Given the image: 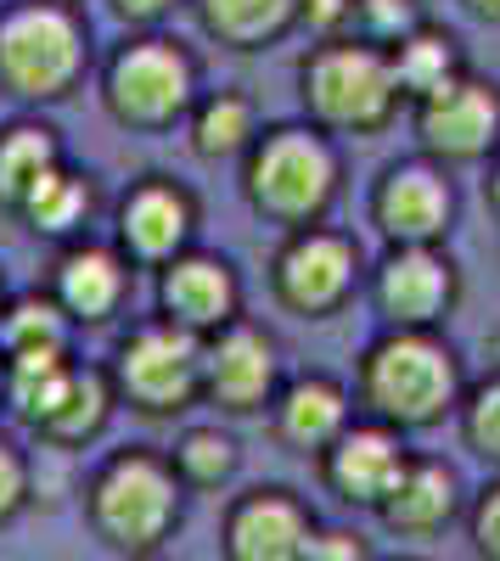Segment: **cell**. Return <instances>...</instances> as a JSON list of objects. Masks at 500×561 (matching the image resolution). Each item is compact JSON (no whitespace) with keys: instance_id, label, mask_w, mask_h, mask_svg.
<instances>
[{"instance_id":"cell-1","label":"cell","mask_w":500,"mask_h":561,"mask_svg":"<svg viewBox=\"0 0 500 561\" xmlns=\"http://www.w3.org/2000/svg\"><path fill=\"white\" fill-rule=\"evenodd\" d=\"M456 393L450 354L422 337H394L372 354V399L399 421H428Z\"/></svg>"},{"instance_id":"cell-2","label":"cell","mask_w":500,"mask_h":561,"mask_svg":"<svg viewBox=\"0 0 500 561\" xmlns=\"http://www.w3.org/2000/svg\"><path fill=\"white\" fill-rule=\"evenodd\" d=\"M174 517V489L163 478V466L129 455L96 483V523L118 545H152Z\"/></svg>"},{"instance_id":"cell-3","label":"cell","mask_w":500,"mask_h":561,"mask_svg":"<svg viewBox=\"0 0 500 561\" xmlns=\"http://www.w3.org/2000/svg\"><path fill=\"white\" fill-rule=\"evenodd\" d=\"M79 62V34L63 12L52 7H34V12H18L0 23V68H7L12 84L34 90V96H45V90H57Z\"/></svg>"},{"instance_id":"cell-4","label":"cell","mask_w":500,"mask_h":561,"mask_svg":"<svg viewBox=\"0 0 500 561\" xmlns=\"http://www.w3.org/2000/svg\"><path fill=\"white\" fill-rule=\"evenodd\" d=\"M309 96L338 124H377L394 102V68L377 51H327L309 68Z\"/></svg>"},{"instance_id":"cell-5","label":"cell","mask_w":500,"mask_h":561,"mask_svg":"<svg viewBox=\"0 0 500 561\" xmlns=\"http://www.w3.org/2000/svg\"><path fill=\"white\" fill-rule=\"evenodd\" d=\"M253 192L276 214H309L332 192V158L309 135H276L253 163Z\"/></svg>"},{"instance_id":"cell-6","label":"cell","mask_w":500,"mask_h":561,"mask_svg":"<svg viewBox=\"0 0 500 561\" xmlns=\"http://www.w3.org/2000/svg\"><path fill=\"white\" fill-rule=\"evenodd\" d=\"M500 124V107L484 84H467V79H450L444 90H433L428 107H422V135L428 147L450 152V158H473L489 147V135Z\"/></svg>"},{"instance_id":"cell-7","label":"cell","mask_w":500,"mask_h":561,"mask_svg":"<svg viewBox=\"0 0 500 561\" xmlns=\"http://www.w3.org/2000/svg\"><path fill=\"white\" fill-rule=\"evenodd\" d=\"M192 377H197V348L186 332H141L124 348V388L152 410L186 399Z\"/></svg>"},{"instance_id":"cell-8","label":"cell","mask_w":500,"mask_h":561,"mask_svg":"<svg viewBox=\"0 0 500 561\" xmlns=\"http://www.w3.org/2000/svg\"><path fill=\"white\" fill-rule=\"evenodd\" d=\"M113 102L129 118H169L186 102V62L163 45H135L113 68Z\"/></svg>"},{"instance_id":"cell-9","label":"cell","mask_w":500,"mask_h":561,"mask_svg":"<svg viewBox=\"0 0 500 561\" xmlns=\"http://www.w3.org/2000/svg\"><path fill=\"white\" fill-rule=\"evenodd\" d=\"M304 550H309V523L293 500L259 494L237 511L231 561H304Z\"/></svg>"},{"instance_id":"cell-10","label":"cell","mask_w":500,"mask_h":561,"mask_svg":"<svg viewBox=\"0 0 500 561\" xmlns=\"http://www.w3.org/2000/svg\"><path fill=\"white\" fill-rule=\"evenodd\" d=\"M405 472H411V466H405V455H399V444L388 433H354L332 455L338 489L349 500H360V505H388V494L399 489Z\"/></svg>"},{"instance_id":"cell-11","label":"cell","mask_w":500,"mask_h":561,"mask_svg":"<svg viewBox=\"0 0 500 561\" xmlns=\"http://www.w3.org/2000/svg\"><path fill=\"white\" fill-rule=\"evenodd\" d=\"M349 270H354L349 242H338V237H304L282 259V293L298 309H327L349 287Z\"/></svg>"},{"instance_id":"cell-12","label":"cell","mask_w":500,"mask_h":561,"mask_svg":"<svg viewBox=\"0 0 500 561\" xmlns=\"http://www.w3.org/2000/svg\"><path fill=\"white\" fill-rule=\"evenodd\" d=\"M377 214H383V225L394 230L399 242H428L433 230H444V219H450V192L428 169H399L383 185Z\"/></svg>"},{"instance_id":"cell-13","label":"cell","mask_w":500,"mask_h":561,"mask_svg":"<svg viewBox=\"0 0 500 561\" xmlns=\"http://www.w3.org/2000/svg\"><path fill=\"white\" fill-rule=\"evenodd\" d=\"M208 382L225 404L248 410L264 388H270V343L259 332H231L219 337V348L208 354Z\"/></svg>"},{"instance_id":"cell-14","label":"cell","mask_w":500,"mask_h":561,"mask_svg":"<svg viewBox=\"0 0 500 561\" xmlns=\"http://www.w3.org/2000/svg\"><path fill=\"white\" fill-rule=\"evenodd\" d=\"M444 298H450V270H444L433 253H422V248L399 253V259L383 270V304H388V314H399V320H428Z\"/></svg>"},{"instance_id":"cell-15","label":"cell","mask_w":500,"mask_h":561,"mask_svg":"<svg viewBox=\"0 0 500 561\" xmlns=\"http://www.w3.org/2000/svg\"><path fill=\"white\" fill-rule=\"evenodd\" d=\"M450 505H456V483H450L444 466H411L383 511L394 528H439L450 517Z\"/></svg>"},{"instance_id":"cell-16","label":"cell","mask_w":500,"mask_h":561,"mask_svg":"<svg viewBox=\"0 0 500 561\" xmlns=\"http://www.w3.org/2000/svg\"><path fill=\"white\" fill-rule=\"evenodd\" d=\"M163 293H169V309H174L180 320H192V325H214L225 309H231V280H225V270L208 264V259L174 264V275H169Z\"/></svg>"},{"instance_id":"cell-17","label":"cell","mask_w":500,"mask_h":561,"mask_svg":"<svg viewBox=\"0 0 500 561\" xmlns=\"http://www.w3.org/2000/svg\"><path fill=\"white\" fill-rule=\"evenodd\" d=\"M124 230L141 253H169L180 242V230H186V203L174 192H163V185H147V192L124 208Z\"/></svg>"},{"instance_id":"cell-18","label":"cell","mask_w":500,"mask_h":561,"mask_svg":"<svg viewBox=\"0 0 500 561\" xmlns=\"http://www.w3.org/2000/svg\"><path fill=\"white\" fill-rule=\"evenodd\" d=\"M338 421H343V393L338 388H327V382L293 388V399H287V433L298 444H327L338 433Z\"/></svg>"},{"instance_id":"cell-19","label":"cell","mask_w":500,"mask_h":561,"mask_svg":"<svg viewBox=\"0 0 500 561\" xmlns=\"http://www.w3.org/2000/svg\"><path fill=\"white\" fill-rule=\"evenodd\" d=\"M118 293V270L107 253H73L63 264V298L79 309V314H102Z\"/></svg>"},{"instance_id":"cell-20","label":"cell","mask_w":500,"mask_h":561,"mask_svg":"<svg viewBox=\"0 0 500 561\" xmlns=\"http://www.w3.org/2000/svg\"><path fill=\"white\" fill-rule=\"evenodd\" d=\"M394 79L411 84V90H422V96L444 90V84H450V39H439V34H411V39L399 45Z\"/></svg>"},{"instance_id":"cell-21","label":"cell","mask_w":500,"mask_h":561,"mask_svg":"<svg viewBox=\"0 0 500 561\" xmlns=\"http://www.w3.org/2000/svg\"><path fill=\"white\" fill-rule=\"evenodd\" d=\"M45 163H52V140H45L39 129H18L7 147H0V192L29 197L34 180L45 174Z\"/></svg>"},{"instance_id":"cell-22","label":"cell","mask_w":500,"mask_h":561,"mask_svg":"<svg viewBox=\"0 0 500 561\" xmlns=\"http://www.w3.org/2000/svg\"><path fill=\"white\" fill-rule=\"evenodd\" d=\"M203 7H208V23H214L219 34L259 39V34H270V28L287 18L293 0H203Z\"/></svg>"},{"instance_id":"cell-23","label":"cell","mask_w":500,"mask_h":561,"mask_svg":"<svg viewBox=\"0 0 500 561\" xmlns=\"http://www.w3.org/2000/svg\"><path fill=\"white\" fill-rule=\"evenodd\" d=\"M84 208V192L68 180V174H52L45 169L39 180H34V192H29V214L45 225V230H63V225H73V214Z\"/></svg>"},{"instance_id":"cell-24","label":"cell","mask_w":500,"mask_h":561,"mask_svg":"<svg viewBox=\"0 0 500 561\" xmlns=\"http://www.w3.org/2000/svg\"><path fill=\"white\" fill-rule=\"evenodd\" d=\"M248 135V107L242 102H214L208 113H203V124H197V140H203V152H231L237 140Z\"/></svg>"},{"instance_id":"cell-25","label":"cell","mask_w":500,"mask_h":561,"mask_svg":"<svg viewBox=\"0 0 500 561\" xmlns=\"http://www.w3.org/2000/svg\"><path fill=\"white\" fill-rule=\"evenodd\" d=\"M96 421H102V382L73 377L63 410L52 415V427H57V433H84V427H96Z\"/></svg>"},{"instance_id":"cell-26","label":"cell","mask_w":500,"mask_h":561,"mask_svg":"<svg viewBox=\"0 0 500 561\" xmlns=\"http://www.w3.org/2000/svg\"><path fill=\"white\" fill-rule=\"evenodd\" d=\"M180 466H186L192 478L214 483V478L231 472V444H225L219 433H192V438H186V449H180Z\"/></svg>"},{"instance_id":"cell-27","label":"cell","mask_w":500,"mask_h":561,"mask_svg":"<svg viewBox=\"0 0 500 561\" xmlns=\"http://www.w3.org/2000/svg\"><path fill=\"white\" fill-rule=\"evenodd\" d=\"M467 427H473V444H478L484 455H495V460H500V382L478 393V404H473V421H467Z\"/></svg>"},{"instance_id":"cell-28","label":"cell","mask_w":500,"mask_h":561,"mask_svg":"<svg viewBox=\"0 0 500 561\" xmlns=\"http://www.w3.org/2000/svg\"><path fill=\"white\" fill-rule=\"evenodd\" d=\"M12 337L23 348H57V314L45 309V304H23L18 320H12Z\"/></svg>"},{"instance_id":"cell-29","label":"cell","mask_w":500,"mask_h":561,"mask_svg":"<svg viewBox=\"0 0 500 561\" xmlns=\"http://www.w3.org/2000/svg\"><path fill=\"white\" fill-rule=\"evenodd\" d=\"M304 561H366V545L354 534H309Z\"/></svg>"},{"instance_id":"cell-30","label":"cell","mask_w":500,"mask_h":561,"mask_svg":"<svg viewBox=\"0 0 500 561\" xmlns=\"http://www.w3.org/2000/svg\"><path fill=\"white\" fill-rule=\"evenodd\" d=\"M473 539H478V550H484L489 561H500V489L484 494L478 517H473Z\"/></svg>"},{"instance_id":"cell-31","label":"cell","mask_w":500,"mask_h":561,"mask_svg":"<svg viewBox=\"0 0 500 561\" xmlns=\"http://www.w3.org/2000/svg\"><path fill=\"white\" fill-rule=\"evenodd\" d=\"M366 23L377 34H399L405 23H411V0H366Z\"/></svg>"},{"instance_id":"cell-32","label":"cell","mask_w":500,"mask_h":561,"mask_svg":"<svg viewBox=\"0 0 500 561\" xmlns=\"http://www.w3.org/2000/svg\"><path fill=\"white\" fill-rule=\"evenodd\" d=\"M18 494H23V472H18V460L0 449V517H7V511L18 505Z\"/></svg>"},{"instance_id":"cell-33","label":"cell","mask_w":500,"mask_h":561,"mask_svg":"<svg viewBox=\"0 0 500 561\" xmlns=\"http://www.w3.org/2000/svg\"><path fill=\"white\" fill-rule=\"evenodd\" d=\"M304 12H309V23H321V28H332L343 12H349V0H304Z\"/></svg>"},{"instance_id":"cell-34","label":"cell","mask_w":500,"mask_h":561,"mask_svg":"<svg viewBox=\"0 0 500 561\" xmlns=\"http://www.w3.org/2000/svg\"><path fill=\"white\" fill-rule=\"evenodd\" d=\"M163 0H124V12H158Z\"/></svg>"},{"instance_id":"cell-35","label":"cell","mask_w":500,"mask_h":561,"mask_svg":"<svg viewBox=\"0 0 500 561\" xmlns=\"http://www.w3.org/2000/svg\"><path fill=\"white\" fill-rule=\"evenodd\" d=\"M478 12H489V18H500V0H473Z\"/></svg>"},{"instance_id":"cell-36","label":"cell","mask_w":500,"mask_h":561,"mask_svg":"<svg viewBox=\"0 0 500 561\" xmlns=\"http://www.w3.org/2000/svg\"><path fill=\"white\" fill-rule=\"evenodd\" d=\"M495 203H500V174H495Z\"/></svg>"}]
</instances>
